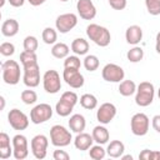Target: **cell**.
<instances>
[{"mask_svg": "<svg viewBox=\"0 0 160 160\" xmlns=\"http://www.w3.org/2000/svg\"><path fill=\"white\" fill-rule=\"evenodd\" d=\"M82 64H84V68L88 71H95V70H98L100 61H99L96 55H86Z\"/></svg>", "mask_w": 160, "mask_h": 160, "instance_id": "32", "label": "cell"}, {"mask_svg": "<svg viewBox=\"0 0 160 160\" xmlns=\"http://www.w3.org/2000/svg\"><path fill=\"white\" fill-rule=\"evenodd\" d=\"M20 61H21L22 66H28V65L38 64V56H36L35 52L24 50V51L20 54Z\"/></svg>", "mask_w": 160, "mask_h": 160, "instance_id": "31", "label": "cell"}, {"mask_svg": "<svg viewBox=\"0 0 160 160\" xmlns=\"http://www.w3.org/2000/svg\"><path fill=\"white\" fill-rule=\"evenodd\" d=\"M80 105L86 110H92L98 106V99L92 94H84L80 96Z\"/></svg>", "mask_w": 160, "mask_h": 160, "instance_id": "27", "label": "cell"}, {"mask_svg": "<svg viewBox=\"0 0 160 160\" xmlns=\"http://www.w3.org/2000/svg\"><path fill=\"white\" fill-rule=\"evenodd\" d=\"M14 154V149L10 145V138L6 132H0V159L6 160Z\"/></svg>", "mask_w": 160, "mask_h": 160, "instance_id": "19", "label": "cell"}, {"mask_svg": "<svg viewBox=\"0 0 160 160\" xmlns=\"http://www.w3.org/2000/svg\"><path fill=\"white\" fill-rule=\"evenodd\" d=\"M2 80L8 85H16L20 81V65L15 60H6L1 65Z\"/></svg>", "mask_w": 160, "mask_h": 160, "instance_id": "4", "label": "cell"}, {"mask_svg": "<svg viewBox=\"0 0 160 160\" xmlns=\"http://www.w3.org/2000/svg\"><path fill=\"white\" fill-rule=\"evenodd\" d=\"M0 101H1V108H0V110H4V108H5V98H4V96H0Z\"/></svg>", "mask_w": 160, "mask_h": 160, "instance_id": "48", "label": "cell"}, {"mask_svg": "<svg viewBox=\"0 0 160 160\" xmlns=\"http://www.w3.org/2000/svg\"><path fill=\"white\" fill-rule=\"evenodd\" d=\"M92 142H94V139H92V135L88 134V132H79L76 135V138L74 139V145L78 150L80 151H85V150H89L91 146H92Z\"/></svg>", "mask_w": 160, "mask_h": 160, "instance_id": "18", "label": "cell"}, {"mask_svg": "<svg viewBox=\"0 0 160 160\" xmlns=\"http://www.w3.org/2000/svg\"><path fill=\"white\" fill-rule=\"evenodd\" d=\"M71 50L76 55H86L89 51V42L82 38H78L71 42Z\"/></svg>", "mask_w": 160, "mask_h": 160, "instance_id": "24", "label": "cell"}, {"mask_svg": "<svg viewBox=\"0 0 160 160\" xmlns=\"http://www.w3.org/2000/svg\"><path fill=\"white\" fill-rule=\"evenodd\" d=\"M59 1H62V2H66L68 0H59Z\"/></svg>", "mask_w": 160, "mask_h": 160, "instance_id": "51", "label": "cell"}, {"mask_svg": "<svg viewBox=\"0 0 160 160\" xmlns=\"http://www.w3.org/2000/svg\"><path fill=\"white\" fill-rule=\"evenodd\" d=\"M126 42L130 45H138L142 39V29L139 25H130L125 31Z\"/></svg>", "mask_w": 160, "mask_h": 160, "instance_id": "17", "label": "cell"}, {"mask_svg": "<svg viewBox=\"0 0 160 160\" xmlns=\"http://www.w3.org/2000/svg\"><path fill=\"white\" fill-rule=\"evenodd\" d=\"M72 109H74L72 105L68 104L66 101H64V100H61V99H60V100L56 102V105H55V111H56V114H58L59 116H62V118L69 116V115L71 114Z\"/></svg>", "mask_w": 160, "mask_h": 160, "instance_id": "28", "label": "cell"}, {"mask_svg": "<svg viewBox=\"0 0 160 160\" xmlns=\"http://www.w3.org/2000/svg\"><path fill=\"white\" fill-rule=\"evenodd\" d=\"M48 145H49V140L45 135H42V134L35 135L30 141L32 155L39 160L44 159L48 154Z\"/></svg>", "mask_w": 160, "mask_h": 160, "instance_id": "10", "label": "cell"}, {"mask_svg": "<svg viewBox=\"0 0 160 160\" xmlns=\"http://www.w3.org/2000/svg\"><path fill=\"white\" fill-rule=\"evenodd\" d=\"M19 32V22L15 19H8L1 25V34L6 38L15 36Z\"/></svg>", "mask_w": 160, "mask_h": 160, "instance_id": "22", "label": "cell"}, {"mask_svg": "<svg viewBox=\"0 0 160 160\" xmlns=\"http://www.w3.org/2000/svg\"><path fill=\"white\" fill-rule=\"evenodd\" d=\"M126 58L130 62H139L142 60L144 58V50L140 48V46H134L132 49H130L128 52H126Z\"/></svg>", "mask_w": 160, "mask_h": 160, "instance_id": "30", "label": "cell"}, {"mask_svg": "<svg viewBox=\"0 0 160 160\" xmlns=\"http://www.w3.org/2000/svg\"><path fill=\"white\" fill-rule=\"evenodd\" d=\"M136 84L132 80H122L119 84V92L122 96H131L132 94L136 92Z\"/></svg>", "mask_w": 160, "mask_h": 160, "instance_id": "25", "label": "cell"}, {"mask_svg": "<svg viewBox=\"0 0 160 160\" xmlns=\"http://www.w3.org/2000/svg\"><path fill=\"white\" fill-rule=\"evenodd\" d=\"M151 124H152V128L156 132L160 134V115H155L151 120Z\"/></svg>", "mask_w": 160, "mask_h": 160, "instance_id": "43", "label": "cell"}, {"mask_svg": "<svg viewBox=\"0 0 160 160\" xmlns=\"http://www.w3.org/2000/svg\"><path fill=\"white\" fill-rule=\"evenodd\" d=\"M41 38H42V41L48 45H52L56 42L58 40V32L55 29L52 28H45L42 30V34H41Z\"/></svg>", "mask_w": 160, "mask_h": 160, "instance_id": "29", "label": "cell"}, {"mask_svg": "<svg viewBox=\"0 0 160 160\" xmlns=\"http://www.w3.org/2000/svg\"><path fill=\"white\" fill-rule=\"evenodd\" d=\"M78 25V16L72 12H66V14H61L56 18L55 20V26L56 30L61 34H66L70 30H72L75 26Z\"/></svg>", "mask_w": 160, "mask_h": 160, "instance_id": "9", "label": "cell"}, {"mask_svg": "<svg viewBox=\"0 0 160 160\" xmlns=\"http://www.w3.org/2000/svg\"><path fill=\"white\" fill-rule=\"evenodd\" d=\"M116 116V106L111 102H104L96 111V119L100 124L106 125L110 124L111 120Z\"/></svg>", "mask_w": 160, "mask_h": 160, "instance_id": "15", "label": "cell"}, {"mask_svg": "<svg viewBox=\"0 0 160 160\" xmlns=\"http://www.w3.org/2000/svg\"><path fill=\"white\" fill-rule=\"evenodd\" d=\"M124 151H125V145L120 140H112V141H110V144L106 148V154L110 158H114V159L121 158V155L124 154Z\"/></svg>", "mask_w": 160, "mask_h": 160, "instance_id": "23", "label": "cell"}, {"mask_svg": "<svg viewBox=\"0 0 160 160\" xmlns=\"http://www.w3.org/2000/svg\"><path fill=\"white\" fill-rule=\"evenodd\" d=\"M12 149H14V158L16 160H24L29 155L28 148V139L22 134H16L12 138Z\"/></svg>", "mask_w": 160, "mask_h": 160, "instance_id": "13", "label": "cell"}, {"mask_svg": "<svg viewBox=\"0 0 160 160\" xmlns=\"http://www.w3.org/2000/svg\"><path fill=\"white\" fill-rule=\"evenodd\" d=\"M0 52L2 56H11L15 52V46L11 42H2L0 45Z\"/></svg>", "mask_w": 160, "mask_h": 160, "instance_id": "39", "label": "cell"}, {"mask_svg": "<svg viewBox=\"0 0 160 160\" xmlns=\"http://www.w3.org/2000/svg\"><path fill=\"white\" fill-rule=\"evenodd\" d=\"M121 159H122V160H129V159L132 160V156H131V155H124V154H122V155H121Z\"/></svg>", "mask_w": 160, "mask_h": 160, "instance_id": "49", "label": "cell"}, {"mask_svg": "<svg viewBox=\"0 0 160 160\" xmlns=\"http://www.w3.org/2000/svg\"><path fill=\"white\" fill-rule=\"evenodd\" d=\"M8 1H9V4H10L11 6H14V8H20V6H22L24 2H25V0H8Z\"/></svg>", "mask_w": 160, "mask_h": 160, "instance_id": "44", "label": "cell"}, {"mask_svg": "<svg viewBox=\"0 0 160 160\" xmlns=\"http://www.w3.org/2000/svg\"><path fill=\"white\" fill-rule=\"evenodd\" d=\"M86 35L88 38L95 42L98 46L100 48H105L110 44V40H111V35H110V31L101 26V25H98V24H90L88 25L86 28Z\"/></svg>", "mask_w": 160, "mask_h": 160, "instance_id": "1", "label": "cell"}, {"mask_svg": "<svg viewBox=\"0 0 160 160\" xmlns=\"http://www.w3.org/2000/svg\"><path fill=\"white\" fill-rule=\"evenodd\" d=\"M145 6L150 15H160V0H145Z\"/></svg>", "mask_w": 160, "mask_h": 160, "instance_id": "36", "label": "cell"}, {"mask_svg": "<svg viewBox=\"0 0 160 160\" xmlns=\"http://www.w3.org/2000/svg\"><path fill=\"white\" fill-rule=\"evenodd\" d=\"M158 96H159V99H160V88H159V90H158Z\"/></svg>", "mask_w": 160, "mask_h": 160, "instance_id": "50", "label": "cell"}, {"mask_svg": "<svg viewBox=\"0 0 160 160\" xmlns=\"http://www.w3.org/2000/svg\"><path fill=\"white\" fill-rule=\"evenodd\" d=\"M151 155H152V150L144 149V150L139 154V159H142V160H151Z\"/></svg>", "mask_w": 160, "mask_h": 160, "instance_id": "42", "label": "cell"}, {"mask_svg": "<svg viewBox=\"0 0 160 160\" xmlns=\"http://www.w3.org/2000/svg\"><path fill=\"white\" fill-rule=\"evenodd\" d=\"M154 95H155L154 85L149 81H142L136 88L135 102H136V105H139L141 108L149 106L154 100Z\"/></svg>", "mask_w": 160, "mask_h": 160, "instance_id": "2", "label": "cell"}, {"mask_svg": "<svg viewBox=\"0 0 160 160\" xmlns=\"http://www.w3.org/2000/svg\"><path fill=\"white\" fill-rule=\"evenodd\" d=\"M155 50L158 54H160V31L156 34V42H155Z\"/></svg>", "mask_w": 160, "mask_h": 160, "instance_id": "45", "label": "cell"}, {"mask_svg": "<svg viewBox=\"0 0 160 160\" xmlns=\"http://www.w3.org/2000/svg\"><path fill=\"white\" fill-rule=\"evenodd\" d=\"M85 126H86V121H85V118L81 115V114H74L70 116V120H69V128L71 131L79 134V132H82L85 130Z\"/></svg>", "mask_w": 160, "mask_h": 160, "instance_id": "20", "label": "cell"}, {"mask_svg": "<svg viewBox=\"0 0 160 160\" xmlns=\"http://www.w3.org/2000/svg\"><path fill=\"white\" fill-rule=\"evenodd\" d=\"M51 116H52V109L49 104H45V102L38 104L30 111V121L36 125L50 120Z\"/></svg>", "mask_w": 160, "mask_h": 160, "instance_id": "6", "label": "cell"}, {"mask_svg": "<svg viewBox=\"0 0 160 160\" xmlns=\"http://www.w3.org/2000/svg\"><path fill=\"white\" fill-rule=\"evenodd\" d=\"M52 158L55 160H69L70 155L65 150H55L54 154H52Z\"/></svg>", "mask_w": 160, "mask_h": 160, "instance_id": "41", "label": "cell"}, {"mask_svg": "<svg viewBox=\"0 0 160 160\" xmlns=\"http://www.w3.org/2000/svg\"><path fill=\"white\" fill-rule=\"evenodd\" d=\"M160 159V151L152 150V155H151V160H159Z\"/></svg>", "mask_w": 160, "mask_h": 160, "instance_id": "47", "label": "cell"}, {"mask_svg": "<svg viewBox=\"0 0 160 160\" xmlns=\"http://www.w3.org/2000/svg\"><path fill=\"white\" fill-rule=\"evenodd\" d=\"M76 10L84 20H92L96 16V8L91 0H78Z\"/></svg>", "mask_w": 160, "mask_h": 160, "instance_id": "16", "label": "cell"}, {"mask_svg": "<svg viewBox=\"0 0 160 160\" xmlns=\"http://www.w3.org/2000/svg\"><path fill=\"white\" fill-rule=\"evenodd\" d=\"M28 1H29L30 5H32V6H39V5L44 4L46 0H28Z\"/></svg>", "mask_w": 160, "mask_h": 160, "instance_id": "46", "label": "cell"}, {"mask_svg": "<svg viewBox=\"0 0 160 160\" xmlns=\"http://www.w3.org/2000/svg\"><path fill=\"white\" fill-rule=\"evenodd\" d=\"M50 140L54 146L65 148L71 142L72 136L71 132L62 125H54L50 129Z\"/></svg>", "mask_w": 160, "mask_h": 160, "instance_id": "3", "label": "cell"}, {"mask_svg": "<svg viewBox=\"0 0 160 160\" xmlns=\"http://www.w3.org/2000/svg\"><path fill=\"white\" fill-rule=\"evenodd\" d=\"M60 99L64 100V101H66L68 104H70L72 106H75L78 104V101H79V98H78V95L74 91H65V92H62V95H61Z\"/></svg>", "mask_w": 160, "mask_h": 160, "instance_id": "38", "label": "cell"}, {"mask_svg": "<svg viewBox=\"0 0 160 160\" xmlns=\"http://www.w3.org/2000/svg\"><path fill=\"white\" fill-rule=\"evenodd\" d=\"M91 135H92L94 141L98 142V144H100V145L106 144V142L109 141V139H110L109 130H108L105 126H102V125L95 126V128L92 129V134H91Z\"/></svg>", "mask_w": 160, "mask_h": 160, "instance_id": "21", "label": "cell"}, {"mask_svg": "<svg viewBox=\"0 0 160 160\" xmlns=\"http://www.w3.org/2000/svg\"><path fill=\"white\" fill-rule=\"evenodd\" d=\"M8 121L14 130H25L29 126V118L19 109H11L9 111Z\"/></svg>", "mask_w": 160, "mask_h": 160, "instance_id": "11", "label": "cell"}, {"mask_svg": "<svg viewBox=\"0 0 160 160\" xmlns=\"http://www.w3.org/2000/svg\"><path fill=\"white\" fill-rule=\"evenodd\" d=\"M24 50L26 51H31V52H35L38 50V46H39V42H38V39L32 35H29L24 39Z\"/></svg>", "mask_w": 160, "mask_h": 160, "instance_id": "35", "label": "cell"}, {"mask_svg": "<svg viewBox=\"0 0 160 160\" xmlns=\"http://www.w3.org/2000/svg\"><path fill=\"white\" fill-rule=\"evenodd\" d=\"M69 46L64 42H55L51 48V55L56 59H65L66 56H69Z\"/></svg>", "mask_w": 160, "mask_h": 160, "instance_id": "26", "label": "cell"}, {"mask_svg": "<svg viewBox=\"0 0 160 160\" xmlns=\"http://www.w3.org/2000/svg\"><path fill=\"white\" fill-rule=\"evenodd\" d=\"M101 76L108 82H120V81L124 80L125 72H124V69L121 66L110 62V64H106L102 68Z\"/></svg>", "mask_w": 160, "mask_h": 160, "instance_id": "8", "label": "cell"}, {"mask_svg": "<svg viewBox=\"0 0 160 160\" xmlns=\"http://www.w3.org/2000/svg\"><path fill=\"white\" fill-rule=\"evenodd\" d=\"M81 66V61L76 55H70L66 56L64 60V68H70V69H80Z\"/></svg>", "mask_w": 160, "mask_h": 160, "instance_id": "37", "label": "cell"}, {"mask_svg": "<svg viewBox=\"0 0 160 160\" xmlns=\"http://www.w3.org/2000/svg\"><path fill=\"white\" fill-rule=\"evenodd\" d=\"M105 155H106V150L100 144L91 146L90 150H89V156L94 160H101V159L105 158Z\"/></svg>", "mask_w": 160, "mask_h": 160, "instance_id": "33", "label": "cell"}, {"mask_svg": "<svg viewBox=\"0 0 160 160\" xmlns=\"http://www.w3.org/2000/svg\"><path fill=\"white\" fill-rule=\"evenodd\" d=\"M20 98H21V100H22L24 104L31 105V104H35V102H36V100H38V94H36L34 90H24V91H21Z\"/></svg>", "mask_w": 160, "mask_h": 160, "instance_id": "34", "label": "cell"}, {"mask_svg": "<svg viewBox=\"0 0 160 160\" xmlns=\"http://www.w3.org/2000/svg\"><path fill=\"white\" fill-rule=\"evenodd\" d=\"M149 125H150V120L148 118L146 114L144 112H136L132 115L131 120H130V129L131 132L136 136H144L148 134L149 131Z\"/></svg>", "mask_w": 160, "mask_h": 160, "instance_id": "5", "label": "cell"}, {"mask_svg": "<svg viewBox=\"0 0 160 160\" xmlns=\"http://www.w3.org/2000/svg\"><path fill=\"white\" fill-rule=\"evenodd\" d=\"M42 86L44 90L49 94H56L61 89L60 75L56 70H48L42 76Z\"/></svg>", "mask_w": 160, "mask_h": 160, "instance_id": "7", "label": "cell"}, {"mask_svg": "<svg viewBox=\"0 0 160 160\" xmlns=\"http://www.w3.org/2000/svg\"><path fill=\"white\" fill-rule=\"evenodd\" d=\"M62 79L65 80V82L74 88V89H80L85 80H84V76L78 70V69H70V68H64V71H62Z\"/></svg>", "mask_w": 160, "mask_h": 160, "instance_id": "14", "label": "cell"}, {"mask_svg": "<svg viewBox=\"0 0 160 160\" xmlns=\"http://www.w3.org/2000/svg\"><path fill=\"white\" fill-rule=\"evenodd\" d=\"M24 68L22 81L28 88H36L40 84V68L39 64H32Z\"/></svg>", "mask_w": 160, "mask_h": 160, "instance_id": "12", "label": "cell"}, {"mask_svg": "<svg viewBox=\"0 0 160 160\" xmlns=\"http://www.w3.org/2000/svg\"><path fill=\"white\" fill-rule=\"evenodd\" d=\"M114 10H124L126 8V0H108Z\"/></svg>", "mask_w": 160, "mask_h": 160, "instance_id": "40", "label": "cell"}]
</instances>
